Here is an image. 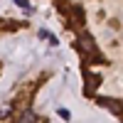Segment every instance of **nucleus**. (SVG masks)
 Here are the masks:
<instances>
[{"mask_svg":"<svg viewBox=\"0 0 123 123\" xmlns=\"http://www.w3.org/2000/svg\"><path fill=\"white\" fill-rule=\"evenodd\" d=\"M76 49L81 54H84V59L89 62V59H96V62H106L104 57H101L98 52H96V44H94V37H91L89 32H81L79 37H76Z\"/></svg>","mask_w":123,"mask_h":123,"instance_id":"1","label":"nucleus"},{"mask_svg":"<svg viewBox=\"0 0 123 123\" xmlns=\"http://www.w3.org/2000/svg\"><path fill=\"white\" fill-rule=\"evenodd\" d=\"M96 101H98V104L104 106V108L113 111L116 116H123V104H121L118 98H108V96H96Z\"/></svg>","mask_w":123,"mask_h":123,"instance_id":"2","label":"nucleus"},{"mask_svg":"<svg viewBox=\"0 0 123 123\" xmlns=\"http://www.w3.org/2000/svg\"><path fill=\"white\" fill-rule=\"evenodd\" d=\"M98 84H101V76L89 74V71H86V86H84V94H86V96H91V91H94Z\"/></svg>","mask_w":123,"mask_h":123,"instance_id":"3","label":"nucleus"},{"mask_svg":"<svg viewBox=\"0 0 123 123\" xmlns=\"http://www.w3.org/2000/svg\"><path fill=\"white\" fill-rule=\"evenodd\" d=\"M37 118H39V116L35 113V111H32V108H25V111H22V113H20V116H17V123H37Z\"/></svg>","mask_w":123,"mask_h":123,"instance_id":"4","label":"nucleus"},{"mask_svg":"<svg viewBox=\"0 0 123 123\" xmlns=\"http://www.w3.org/2000/svg\"><path fill=\"white\" fill-rule=\"evenodd\" d=\"M59 116H62V118H64V121H69V118H71V116H69V111H67V108H59Z\"/></svg>","mask_w":123,"mask_h":123,"instance_id":"5","label":"nucleus"},{"mask_svg":"<svg viewBox=\"0 0 123 123\" xmlns=\"http://www.w3.org/2000/svg\"><path fill=\"white\" fill-rule=\"evenodd\" d=\"M15 3H17L20 7H25V10H30V3H27V0H15Z\"/></svg>","mask_w":123,"mask_h":123,"instance_id":"6","label":"nucleus"}]
</instances>
